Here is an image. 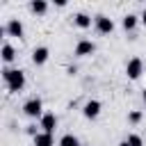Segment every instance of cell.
<instances>
[{"label":"cell","instance_id":"7","mask_svg":"<svg viewBox=\"0 0 146 146\" xmlns=\"http://www.w3.org/2000/svg\"><path fill=\"white\" fill-rule=\"evenodd\" d=\"M48 55H50V50H48L46 46H39V48H34V50H32V62H34L36 66H41V64H46Z\"/></svg>","mask_w":146,"mask_h":146},{"label":"cell","instance_id":"9","mask_svg":"<svg viewBox=\"0 0 146 146\" xmlns=\"http://www.w3.org/2000/svg\"><path fill=\"white\" fill-rule=\"evenodd\" d=\"M82 112H84V116H87V119H96V116L100 114V103H98V100H89V103L84 105V110H82Z\"/></svg>","mask_w":146,"mask_h":146},{"label":"cell","instance_id":"1","mask_svg":"<svg viewBox=\"0 0 146 146\" xmlns=\"http://www.w3.org/2000/svg\"><path fill=\"white\" fill-rule=\"evenodd\" d=\"M2 78H5V84L11 94H18L23 87H25V73L21 68H5L2 71Z\"/></svg>","mask_w":146,"mask_h":146},{"label":"cell","instance_id":"4","mask_svg":"<svg viewBox=\"0 0 146 146\" xmlns=\"http://www.w3.org/2000/svg\"><path fill=\"white\" fill-rule=\"evenodd\" d=\"M96 30L100 34H110V32H114V21L100 14V16H96Z\"/></svg>","mask_w":146,"mask_h":146},{"label":"cell","instance_id":"12","mask_svg":"<svg viewBox=\"0 0 146 146\" xmlns=\"http://www.w3.org/2000/svg\"><path fill=\"white\" fill-rule=\"evenodd\" d=\"M30 9H32L34 14H46L48 2H43V0H32V2H30Z\"/></svg>","mask_w":146,"mask_h":146},{"label":"cell","instance_id":"10","mask_svg":"<svg viewBox=\"0 0 146 146\" xmlns=\"http://www.w3.org/2000/svg\"><path fill=\"white\" fill-rule=\"evenodd\" d=\"M34 146H55L52 135H48V132H39V135L34 137Z\"/></svg>","mask_w":146,"mask_h":146},{"label":"cell","instance_id":"11","mask_svg":"<svg viewBox=\"0 0 146 146\" xmlns=\"http://www.w3.org/2000/svg\"><path fill=\"white\" fill-rule=\"evenodd\" d=\"M73 23H75L78 27H89V25H91V16H87V14H75V16H73Z\"/></svg>","mask_w":146,"mask_h":146},{"label":"cell","instance_id":"17","mask_svg":"<svg viewBox=\"0 0 146 146\" xmlns=\"http://www.w3.org/2000/svg\"><path fill=\"white\" fill-rule=\"evenodd\" d=\"M128 121H130V123H139V121H141V112H139V110H132V112L128 114Z\"/></svg>","mask_w":146,"mask_h":146},{"label":"cell","instance_id":"2","mask_svg":"<svg viewBox=\"0 0 146 146\" xmlns=\"http://www.w3.org/2000/svg\"><path fill=\"white\" fill-rule=\"evenodd\" d=\"M41 110H43V103H41V98H36V96H34V98H30V100L23 105V112H25L27 116H32V119L43 116V112H41Z\"/></svg>","mask_w":146,"mask_h":146},{"label":"cell","instance_id":"8","mask_svg":"<svg viewBox=\"0 0 146 146\" xmlns=\"http://www.w3.org/2000/svg\"><path fill=\"white\" fill-rule=\"evenodd\" d=\"M55 125H57V116H55V114H43V116H41V128H43V132L52 135Z\"/></svg>","mask_w":146,"mask_h":146},{"label":"cell","instance_id":"13","mask_svg":"<svg viewBox=\"0 0 146 146\" xmlns=\"http://www.w3.org/2000/svg\"><path fill=\"white\" fill-rule=\"evenodd\" d=\"M14 57H16V50H14L9 43H5V46H2V62L9 64V62H14Z\"/></svg>","mask_w":146,"mask_h":146},{"label":"cell","instance_id":"16","mask_svg":"<svg viewBox=\"0 0 146 146\" xmlns=\"http://www.w3.org/2000/svg\"><path fill=\"white\" fill-rule=\"evenodd\" d=\"M130 146H144V139L139 137V135H128V139H125Z\"/></svg>","mask_w":146,"mask_h":146},{"label":"cell","instance_id":"20","mask_svg":"<svg viewBox=\"0 0 146 146\" xmlns=\"http://www.w3.org/2000/svg\"><path fill=\"white\" fill-rule=\"evenodd\" d=\"M119 146H130V144H128V141H121V144H119Z\"/></svg>","mask_w":146,"mask_h":146},{"label":"cell","instance_id":"5","mask_svg":"<svg viewBox=\"0 0 146 146\" xmlns=\"http://www.w3.org/2000/svg\"><path fill=\"white\" fill-rule=\"evenodd\" d=\"M94 50H96V46H94V41H89V39H80L78 46H75V55H78V57H87V55H91Z\"/></svg>","mask_w":146,"mask_h":146},{"label":"cell","instance_id":"15","mask_svg":"<svg viewBox=\"0 0 146 146\" xmlns=\"http://www.w3.org/2000/svg\"><path fill=\"white\" fill-rule=\"evenodd\" d=\"M59 146H80V141H78L75 135H64V137L59 139Z\"/></svg>","mask_w":146,"mask_h":146},{"label":"cell","instance_id":"6","mask_svg":"<svg viewBox=\"0 0 146 146\" xmlns=\"http://www.w3.org/2000/svg\"><path fill=\"white\" fill-rule=\"evenodd\" d=\"M5 32L9 34V36H23V23L18 21V18H11L9 23H7V27H5Z\"/></svg>","mask_w":146,"mask_h":146},{"label":"cell","instance_id":"18","mask_svg":"<svg viewBox=\"0 0 146 146\" xmlns=\"http://www.w3.org/2000/svg\"><path fill=\"white\" fill-rule=\"evenodd\" d=\"M27 135H32V137H36L39 132H36V125H27Z\"/></svg>","mask_w":146,"mask_h":146},{"label":"cell","instance_id":"14","mask_svg":"<svg viewBox=\"0 0 146 146\" xmlns=\"http://www.w3.org/2000/svg\"><path fill=\"white\" fill-rule=\"evenodd\" d=\"M121 25H123L125 30H135V25H137V16H135V14H125L123 21H121Z\"/></svg>","mask_w":146,"mask_h":146},{"label":"cell","instance_id":"3","mask_svg":"<svg viewBox=\"0 0 146 146\" xmlns=\"http://www.w3.org/2000/svg\"><path fill=\"white\" fill-rule=\"evenodd\" d=\"M141 71H144V62H141L139 57H132V59L125 64V73H128L130 80H137V78L141 75Z\"/></svg>","mask_w":146,"mask_h":146},{"label":"cell","instance_id":"19","mask_svg":"<svg viewBox=\"0 0 146 146\" xmlns=\"http://www.w3.org/2000/svg\"><path fill=\"white\" fill-rule=\"evenodd\" d=\"M141 23L146 25V9H144V14H141Z\"/></svg>","mask_w":146,"mask_h":146},{"label":"cell","instance_id":"21","mask_svg":"<svg viewBox=\"0 0 146 146\" xmlns=\"http://www.w3.org/2000/svg\"><path fill=\"white\" fill-rule=\"evenodd\" d=\"M141 98H144V103H146V89H144V94H141Z\"/></svg>","mask_w":146,"mask_h":146}]
</instances>
